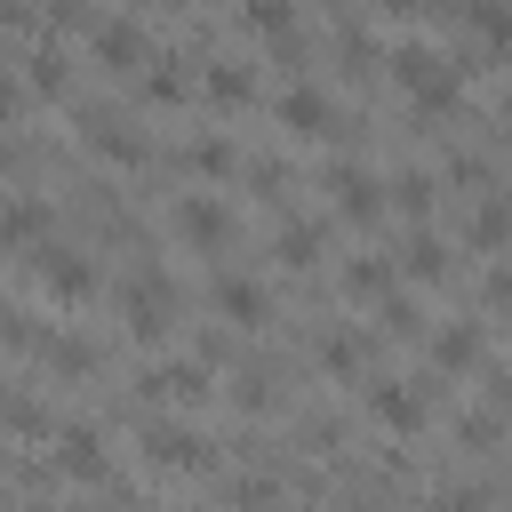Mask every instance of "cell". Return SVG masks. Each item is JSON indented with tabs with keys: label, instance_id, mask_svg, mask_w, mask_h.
Wrapping results in <instances>:
<instances>
[{
	"label": "cell",
	"instance_id": "44dd1931",
	"mask_svg": "<svg viewBox=\"0 0 512 512\" xmlns=\"http://www.w3.org/2000/svg\"><path fill=\"white\" fill-rule=\"evenodd\" d=\"M32 352L56 368V376H96V344L80 336H56V328H32Z\"/></svg>",
	"mask_w": 512,
	"mask_h": 512
},
{
	"label": "cell",
	"instance_id": "5bb4252c",
	"mask_svg": "<svg viewBox=\"0 0 512 512\" xmlns=\"http://www.w3.org/2000/svg\"><path fill=\"white\" fill-rule=\"evenodd\" d=\"M200 96H208L216 112H248V104H256V72H248L240 56H208V64H200Z\"/></svg>",
	"mask_w": 512,
	"mask_h": 512
},
{
	"label": "cell",
	"instance_id": "6da1fadb",
	"mask_svg": "<svg viewBox=\"0 0 512 512\" xmlns=\"http://www.w3.org/2000/svg\"><path fill=\"white\" fill-rule=\"evenodd\" d=\"M384 72H392V88H400L424 120H440V112H456V104H464V72H456L432 40H400V48L384 56Z\"/></svg>",
	"mask_w": 512,
	"mask_h": 512
},
{
	"label": "cell",
	"instance_id": "3957f363",
	"mask_svg": "<svg viewBox=\"0 0 512 512\" xmlns=\"http://www.w3.org/2000/svg\"><path fill=\"white\" fill-rule=\"evenodd\" d=\"M24 264H32V280H40L56 304H88V296H96V264H88L80 248H64V240H40Z\"/></svg>",
	"mask_w": 512,
	"mask_h": 512
},
{
	"label": "cell",
	"instance_id": "d4e9b609",
	"mask_svg": "<svg viewBox=\"0 0 512 512\" xmlns=\"http://www.w3.org/2000/svg\"><path fill=\"white\" fill-rule=\"evenodd\" d=\"M64 80H72L64 48H32V56H24V88H32V96H64Z\"/></svg>",
	"mask_w": 512,
	"mask_h": 512
},
{
	"label": "cell",
	"instance_id": "d6a6232c",
	"mask_svg": "<svg viewBox=\"0 0 512 512\" xmlns=\"http://www.w3.org/2000/svg\"><path fill=\"white\" fill-rule=\"evenodd\" d=\"M448 184H488V160L480 152H448Z\"/></svg>",
	"mask_w": 512,
	"mask_h": 512
},
{
	"label": "cell",
	"instance_id": "836d02e7",
	"mask_svg": "<svg viewBox=\"0 0 512 512\" xmlns=\"http://www.w3.org/2000/svg\"><path fill=\"white\" fill-rule=\"evenodd\" d=\"M376 8H384V16H392V24H424V16H432V8H440V0H376Z\"/></svg>",
	"mask_w": 512,
	"mask_h": 512
},
{
	"label": "cell",
	"instance_id": "8fae6325",
	"mask_svg": "<svg viewBox=\"0 0 512 512\" xmlns=\"http://www.w3.org/2000/svg\"><path fill=\"white\" fill-rule=\"evenodd\" d=\"M56 472L64 480H112V456H104V432L96 424H56Z\"/></svg>",
	"mask_w": 512,
	"mask_h": 512
},
{
	"label": "cell",
	"instance_id": "1f68e13d",
	"mask_svg": "<svg viewBox=\"0 0 512 512\" xmlns=\"http://www.w3.org/2000/svg\"><path fill=\"white\" fill-rule=\"evenodd\" d=\"M456 432H464V448H496V440H504V416H488V408H480V416H464Z\"/></svg>",
	"mask_w": 512,
	"mask_h": 512
},
{
	"label": "cell",
	"instance_id": "ffe728a7",
	"mask_svg": "<svg viewBox=\"0 0 512 512\" xmlns=\"http://www.w3.org/2000/svg\"><path fill=\"white\" fill-rule=\"evenodd\" d=\"M424 352H432V368H440V376H464V368H480V320H456V328H440Z\"/></svg>",
	"mask_w": 512,
	"mask_h": 512
},
{
	"label": "cell",
	"instance_id": "ba28073f",
	"mask_svg": "<svg viewBox=\"0 0 512 512\" xmlns=\"http://www.w3.org/2000/svg\"><path fill=\"white\" fill-rule=\"evenodd\" d=\"M328 192H336V216H344V224H376V216H384V200H392V184H384V176H368V168H352V160H336V168H328Z\"/></svg>",
	"mask_w": 512,
	"mask_h": 512
},
{
	"label": "cell",
	"instance_id": "277c9868",
	"mask_svg": "<svg viewBox=\"0 0 512 512\" xmlns=\"http://www.w3.org/2000/svg\"><path fill=\"white\" fill-rule=\"evenodd\" d=\"M120 320H128L136 344H160L168 320H176V288H168V272H136V280L120 288Z\"/></svg>",
	"mask_w": 512,
	"mask_h": 512
},
{
	"label": "cell",
	"instance_id": "603a6c76",
	"mask_svg": "<svg viewBox=\"0 0 512 512\" xmlns=\"http://www.w3.org/2000/svg\"><path fill=\"white\" fill-rule=\"evenodd\" d=\"M432 200H440V176H432V168H400V176H392V208H400L408 224H424Z\"/></svg>",
	"mask_w": 512,
	"mask_h": 512
},
{
	"label": "cell",
	"instance_id": "cb8c5ba5",
	"mask_svg": "<svg viewBox=\"0 0 512 512\" xmlns=\"http://www.w3.org/2000/svg\"><path fill=\"white\" fill-rule=\"evenodd\" d=\"M384 288H392V256H352V264H344V296H352V304H376Z\"/></svg>",
	"mask_w": 512,
	"mask_h": 512
},
{
	"label": "cell",
	"instance_id": "d6986e66",
	"mask_svg": "<svg viewBox=\"0 0 512 512\" xmlns=\"http://www.w3.org/2000/svg\"><path fill=\"white\" fill-rule=\"evenodd\" d=\"M384 336L376 328H336L328 344H320V368L336 376V384H360V368H368V352H376Z\"/></svg>",
	"mask_w": 512,
	"mask_h": 512
},
{
	"label": "cell",
	"instance_id": "7c38bea8",
	"mask_svg": "<svg viewBox=\"0 0 512 512\" xmlns=\"http://www.w3.org/2000/svg\"><path fill=\"white\" fill-rule=\"evenodd\" d=\"M272 120H280L288 136H328V128H336V104H328V88L296 80V88H280V96H272Z\"/></svg>",
	"mask_w": 512,
	"mask_h": 512
},
{
	"label": "cell",
	"instance_id": "8992f818",
	"mask_svg": "<svg viewBox=\"0 0 512 512\" xmlns=\"http://www.w3.org/2000/svg\"><path fill=\"white\" fill-rule=\"evenodd\" d=\"M464 64L456 72H488V56H512V0H464Z\"/></svg>",
	"mask_w": 512,
	"mask_h": 512
},
{
	"label": "cell",
	"instance_id": "52a82bcc",
	"mask_svg": "<svg viewBox=\"0 0 512 512\" xmlns=\"http://www.w3.org/2000/svg\"><path fill=\"white\" fill-rule=\"evenodd\" d=\"M88 56L128 80V72L152 64V40H144V24H128V16H96V24H88Z\"/></svg>",
	"mask_w": 512,
	"mask_h": 512
},
{
	"label": "cell",
	"instance_id": "d590c367",
	"mask_svg": "<svg viewBox=\"0 0 512 512\" xmlns=\"http://www.w3.org/2000/svg\"><path fill=\"white\" fill-rule=\"evenodd\" d=\"M232 496H240V504H256V496H280V480H264V472H248V480H232Z\"/></svg>",
	"mask_w": 512,
	"mask_h": 512
},
{
	"label": "cell",
	"instance_id": "4dcf8cb0",
	"mask_svg": "<svg viewBox=\"0 0 512 512\" xmlns=\"http://www.w3.org/2000/svg\"><path fill=\"white\" fill-rule=\"evenodd\" d=\"M240 176H248V184H256L264 200H280V192H288V168H280V160H248Z\"/></svg>",
	"mask_w": 512,
	"mask_h": 512
},
{
	"label": "cell",
	"instance_id": "ac0fdd59",
	"mask_svg": "<svg viewBox=\"0 0 512 512\" xmlns=\"http://www.w3.org/2000/svg\"><path fill=\"white\" fill-rule=\"evenodd\" d=\"M80 144H88L96 160H112V168H136V160H144V136L120 128L112 112H88V120H80Z\"/></svg>",
	"mask_w": 512,
	"mask_h": 512
},
{
	"label": "cell",
	"instance_id": "7402d4cb",
	"mask_svg": "<svg viewBox=\"0 0 512 512\" xmlns=\"http://www.w3.org/2000/svg\"><path fill=\"white\" fill-rule=\"evenodd\" d=\"M448 264H456V256H448V240L416 224V232H408V248H400V272H408V280H448Z\"/></svg>",
	"mask_w": 512,
	"mask_h": 512
},
{
	"label": "cell",
	"instance_id": "2e32d148",
	"mask_svg": "<svg viewBox=\"0 0 512 512\" xmlns=\"http://www.w3.org/2000/svg\"><path fill=\"white\" fill-rule=\"evenodd\" d=\"M456 240H464L472 256H488V248H512V192H480Z\"/></svg>",
	"mask_w": 512,
	"mask_h": 512
},
{
	"label": "cell",
	"instance_id": "4fadbf2b",
	"mask_svg": "<svg viewBox=\"0 0 512 512\" xmlns=\"http://www.w3.org/2000/svg\"><path fill=\"white\" fill-rule=\"evenodd\" d=\"M144 400H160V408H200V400H208V360H160V368L144 376Z\"/></svg>",
	"mask_w": 512,
	"mask_h": 512
},
{
	"label": "cell",
	"instance_id": "484cf974",
	"mask_svg": "<svg viewBox=\"0 0 512 512\" xmlns=\"http://www.w3.org/2000/svg\"><path fill=\"white\" fill-rule=\"evenodd\" d=\"M272 248H280V264H288V272H312V264H320V224H304V216H296V224H280V240H272Z\"/></svg>",
	"mask_w": 512,
	"mask_h": 512
},
{
	"label": "cell",
	"instance_id": "f546056e",
	"mask_svg": "<svg viewBox=\"0 0 512 512\" xmlns=\"http://www.w3.org/2000/svg\"><path fill=\"white\" fill-rule=\"evenodd\" d=\"M0 424H8V432H32V440H40V432L56 440V424L40 416V400H8V408H0Z\"/></svg>",
	"mask_w": 512,
	"mask_h": 512
},
{
	"label": "cell",
	"instance_id": "9a60e30c",
	"mask_svg": "<svg viewBox=\"0 0 512 512\" xmlns=\"http://www.w3.org/2000/svg\"><path fill=\"white\" fill-rule=\"evenodd\" d=\"M368 416L376 424H392V432H424V416H432V400H424V384H368Z\"/></svg>",
	"mask_w": 512,
	"mask_h": 512
},
{
	"label": "cell",
	"instance_id": "4316f807",
	"mask_svg": "<svg viewBox=\"0 0 512 512\" xmlns=\"http://www.w3.org/2000/svg\"><path fill=\"white\" fill-rule=\"evenodd\" d=\"M240 24L256 40H280V32H296V0H240Z\"/></svg>",
	"mask_w": 512,
	"mask_h": 512
},
{
	"label": "cell",
	"instance_id": "e575fe53",
	"mask_svg": "<svg viewBox=\"0 0 512 512\" xmlns=\"http://www.w3.org/2000/svg\"><path fill=\"white\" fill-rule=\"evenodd\" d=\"M488 312H512V264L488 272Z\"/></svg>",
	"mask_w": 512,
	"mask_h": 512
},
{
	"label": "cell",
	"instance_id": "8d00e7d4",
	"mask_svg": "<svg viewBox=\"0 0 512 512\" xmlns=\"http://www.w3.org/2000/svg\"><path fill=\"white\" fill-rule=\"evenodd\" d=\"M24 96H32V88H16V80L0 72V120H16V112H24Z\"/></svg>",
	"mask_w": 512,
	"mask_h": 512
},
{
	"label": "cell",
	"instance_id": "e0dca14e",
	"mask_svg": "<svg viewBox=\"0 0 512 512\" xmlns=\"http://www.w3.org/2000/svg\"><path fill=\"white\" fill-rule=\"evenodd\" d=\"M136 80H144V104H160V112L192 104V88H200V72H192L184 56H152V64L136 72Z\"/></svg>",
	"mask_w": 512,
	"mask_h": 512
},
{
	"label": "cell",
	"instance_id": "7a4b0ae2",
	"mask_svg": "<svg viewBox=\"0 0 512 512\" xmlns=\"http://www.w3.org/2000/svg\"><path fill=\"white\" fill-rule=\"evenodd\" d=\"M168 232H176L192 256H224V248H232V208H224L216 192H184V200L168 208Z\"/></svg>",
	"mask_w": 512,
	"mask_h": 512
},
{
	"label": "cell",
	"instance_id": "5b68a950",
	"mask_svg": "<svg viewBox=\"0 0 512 512\" xmlns=\"http://www.w3.org/2000/svg\"><path fill=\"white\" fill-rule=\"evenodd\" d=\"M144 464L152 472H216V440L192 432V424H144Z\"/></svg>",
	"mask_w": 512,
	"mask_h": 512
},
{
	"label": "cell",
	"instance_id": "30bf717a",
	"mask_svg": "<svg viewBox=\"0 0 512 512\" xmlns=\"http://www.w3.org/2000/svg\"><path fill=\"white\" fill-rule=\"evenodd\" d=\"M48 232H56V208H48L40 192H16V200H0V256H32Z\"/></svg>",
	"mask_w": 512,
	"mask_h": 512
},
{
	"label": "cell",
	"instance_id": "f1b7e54d",
	"mask_svg": "<svg viewBox=\"0 0 512 512\" xmlns=\"http://www.w3.org/2000/svg\"><path fill=\"white\" fill-rule=\"evenodd\" d=\"M232 400H240V408H280V384H272V368H256V360H248V368L232 376Z\"/></svg>",
	"mask_w": 512,
	"mask_h": 512
},
{
	"label": "cell",
	"instance_id": "83f0119b",
	"mask_svg": "<svg viewBox=\"0 0 512 512\" xmlns=\"http://www.w3.org/2000/svg\"><path fill=\"white\" fill-rule=\"evenodd\" d=\"M184 168H192V176H208V184H216V176H240V152H232V144H224V136H200V144H192V152H184Z\"/></svg>",
	"mask_w": 512,
	"mask_h": 512
},
{
	"label": "cell",
	"instance_id": "74e56055",
	"mask_svg": "<svg viewBox=\"0 0 512 512\" xmlns=\"http://www.w3.org/2000/svg\"><path fill=\"white\" fill-rule=\"evenodd\" d=\"M504 424H512V384H504Z\"/></svg>",
	"mask_w": 512,
	"mask_h": 512
},
{
	"label": "cell",
	"instance_id": "9c48e42d",
	"mask_svg": "<svg viewBox=\"0 0 512 512\" xmlns=\"http://www.w3.org/2000/svg\"><path fill=\"white\" fill-rule=\"evenodd\" d=\"M208 312H216L224 328H264V320H272V296H264L248 272H216V280H208Z\"/></svg>",
	"mask_w": 512,
	"mask_h": 512
}]
</instances>
